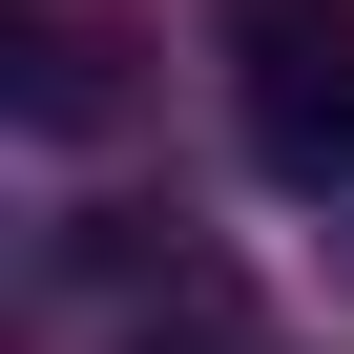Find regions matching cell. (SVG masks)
<instances>
[{
  "label": "cell",
  "instance_id": "obj_3",
  "mask_svg": "<svg viewBox=\"0 0 354 354\" xmlns=\"http://www.w3.org/2000/svg\"><path fill=\"white\" fill-rule=\"evenodd\" d=\"M125 354H292V333H271V313H250V292H230L209 250H188V271H167V292L125 313Z\"/></svg>",
  "mask_w": 354,
  "mask_h": 354
},
{
  "label": "cell",
  "instance_id": "obj_2",
  "mask_svg": "<svg viewBox=\"0 0 354 354\" xmlns=\"http://www.w3.org/2000/svg\"><path fill=\"white\" fill-rule=\"evenodd\" d=\"M0 104H21V125H125V21H104V0H0Z\"/></svg>",
  "mask_w": 354,
  "mask_h": 354
},
{
  "label": "cell",
  "instance_id": "obj_1",
  "mask_svg": "<svg viewBox=\"0 0 354 354\" xmlns=\"http://www.w3.org/2000/svg\"><path fill=\"white\" fill-rule=\"evenodd\" d=\"M230 125L271 188H354V0H230Z\"/></svg>",
  "mask_w": 354,
  "mask_h": 354
}]
</instances>
